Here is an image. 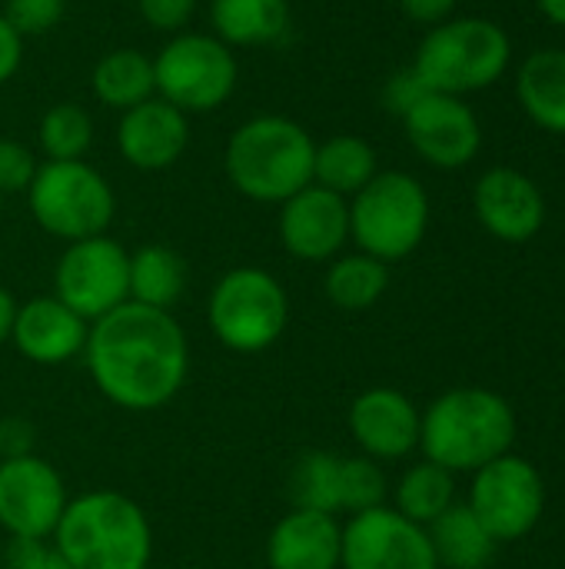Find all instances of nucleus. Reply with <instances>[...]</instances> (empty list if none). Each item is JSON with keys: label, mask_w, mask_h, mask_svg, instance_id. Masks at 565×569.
Instances as JSON below:
<instances>
[{"label": "nucleus", "mask_w": 565, "mask_h": 569, "mask_svg": "<svg viewBox=\"0 0 565 569\" xmlns=\"http://www.w3.org/2000/svg\"><path fill=\"white\" fill-rule=\"evenodd\" d=\"M403 127L413 150L440 170L466 167L483 147L480 117L463 97L430 90L403 113Z\"/></svg>", "instance_id": "nucleus-14"}, {"label": "nucleus", "mask_w": 565, "mask_h": 569, "mask_svg": "<svg viewBox=\"0 0 565 569\" xmlns=\"http://www.w3.org/2000/svg\"><path fill=\"white\" fill-rule=\"evenodd\" d=\"M393 510L403 513L406 520L420 523V527H430L436 517H443L453 503H456V483H453V473L423 460L416 467H410L396 490H393Z\"/></svg>", "instance_id": "nucleus-28"}, {"label": "nucleus", "mask_w": 565, "mask_h": 569, "mask_svg": "<svg viewBox=\"0 0 565 569\" xmlns=\"http://www.w3.org/2000/svg\"><path fill=\"white\" fill-rule=\"evenodd\" d=\"M213 37L233 47H266L290 30V0H213Z\"/></svg>", "instance_id": "nucleus-22"}, {"label": "nucleus", "mask_w": 565, "mask_h": 569, "mask_svg": "<svg viewBox=\"0 0 565 569\" xmlns=\"http://www.w3.org/2000/svg\"><path fill=\"white\" fill-rule=\"evenodd\" d=\"M403 13L413 20V23H426V27H436L443 20L453 17L456 10V0H400Z\"/></svg>", "instance_id": "nucleus-39"}, {"label": "nucleus", "mask_w": 565, "mask_h": 569, "mask_svg": "<svg viewBox=\"0 0 565 569\" xmlns=\"http://www.w3.org/2000/svg\"><path fill=\"white\" fill-rule=\"evenodd\" d=\"M186 260L167 243H147L130 253V300L157 310H173L186 290Z\"/></svg>", "instance_id": "nucleus-26"}, {"label": "nucleus", "mask_w": 565, "mask_h": 569, "mask_svg": "<svg viewBox=\"0 0 565 569\" xmlns=\"http://www.w3.org/2000/svg\"><path fill=\"white\" fill-rule=\"evenodd\" d=\"M33 453V430L23 420H0V460Z\"/></svg>", "instance_id": "nucleus-38"}, {"label": "nucleus", "mask_w": 565, "mask_h": 569, "mask_svg": "<svg viewBox=\"0 0 565 569\" xmlns=\"http://www.w3.org/2000/svg\"><path fill=\"white\" fill-rule=\"evenodd\" d=\"M350 240V200L316 183L280 203V243L293 260L326 263Z\"/></svg>", "instance_id": "nucleus-15"}, {"label": "nucleus", "mask_w": 565, "mask_h": 569, "mask_svg": "<svg viewBox=\"0 0 565 569\" xmlns=\"http://www.w3.org/2000/svg\"><path fill=\"white\" fill-rule=\"evenodd\" d=\"M13 317H17V300L10 290L0 287V347L10 343V330H13Z\"/></svg>", "instance_id": "nucleus-40"}, {"label": "nucleus", "mask_w": 565, "mask_h": 569, "mask_svg": "<svg viewBox=\"0 0 565 569\" xmlns=\"http://www.w3.org/2000/svg\"><path fill=\"white\" fill-rule=\"evenodd\" d=\"M50 543L70 569H150L153 560L150 517L120 490L73 497Z\"/></svg>", "instance_id": "nucleus-3"}, {"label": "nucleus", "mask_w": 565, "mask_h": 569, "mask_svg": "<svg viewBox=\"0 0 565 569\" xmlns=\"http://www.w3.org/2000/svg\"><path fill=\"white\" fill-rule=\"evenodd\" d=\"M87 333L90 323L50 293L17 303L10 343L23 360L37 367H63L83 353Z\"/></svg>", "instance_id": "nucleus-19"}, {"label": "nucleus", "mask_w": 565, "mask_h": 569, "mask_svg": "<svg viewBox=\"0 0 565 569\" xmlns=\"http://www.w3.org/2000/svg\"><path fill=\"white\" fill-rule=\"evenodd\" d=\"M386 493H390V483H386V473L376 460H370L363 453L343 457V467H340V507H343V513L356 517V513L386 507Z\"/></svg>", "instance_id": "nucleus-31"}, {"label": "nucleus", "mask_w": 565, "mask_h": 569, "mask_svg": "<svg viewBox=\"0 0 565 569\" xmlns=\"http://www.w3.org/2000/svg\"><path fill=\"white\" fill-rule=\"evenodd\" d=\"M90 90L93 97L110 107V110H130L150 97H157V77H153V57L133 50V47H120L103 53L93 63L90 73Z\"/></svg>", "instance_id": "nucleus-24"}, {"label": "nucleus", "mask_w": 565, "mask_h": 569, "mask_svg": "<svg viewBox=\"0 0 565 569\" xmlns=\"http://www.w3.org/2000/svg\"><path fill=\"white\" fill-rule=\"evenodd\" d=\"M516 97L536 127L565 137V50H533L519 67Z\"/></svg>", "instance_id": "nucleus-21"}, {"label": "nucleus", "mask_w": 565, "mask_h": 569, "mask_svg": "<svg viewBox=\"0 0 565 569\" xmlns=\"http://www.w3.org/2000/svg\"><path fill=\"white\" fill-rule=\"evenodd\" d=\"M83 360L93 387L130 413L167 407L190 377V343L180 320L133 300L90 323Z\"/></svg>", "instance_id": "nucleus-1"}, {"label": "nucleus", "mask_w": 565, "mask_h": 569, "mask_svg": "<svg viewBox=\"0 0 565 569\" xmlns=\"http://www.w3.org/2000/svg\"><path fill=\"white\" fill-rule=\"evenodd\" d=\"M340 467L343 457L326 450L303 453L290 470V503L296 510H316V513H343L340 507Z\"/></svg>", "instance_id": "nucleus-29"}, {"label": "nucleus", "mask_w": 565, "mask_h": 569, "mask_svg": "<svg viewBox=\"0 0 565 569\" xmlns=\"http://www.w3.org/2000/svg\"><path fill=\"white\" fill-rule=\"evenodd\" d=\"M343 527L330 513L290 510L266 537L270 569H340Z\"/></svg>", "instance_id": "nucleus-20"}, {"label": "nucleus", "mask_w": 565, "mask_h": 569, "mask_svg": "<svg viewBox=\"0 0 565 569\" xmlns=\"http://www.w3.org/2000/svg\"><path fill=\"white\" fill-rule=\"evenodd\" d=\"M37 227L63 243L100 237L117 217V193L87 160H47L27 187Z\"/></svg>", "instance_id": "nucleus-8"}, {"label": "nucleus", "mask_w": 565, "mask_h": 569, "mask_svg": "<svg viewBox=\"0 0 565 569\" xmlns=\"http://www.w3.org/2000/svg\"><path fill=\"white\" fill-rule=\"evenodd\" d=\"M67 483L37 453L0 460V533L7 540H50L63 510Z\"/></svg>", "instance_id": "nucleus-12"}, {"label": "nucleus", "mask_w": 565, "mask_h": 569, "mask_svg": "<svg viewBox=\"0 0 565 569\" xmlns=\"http://www.w3.org/2000/svg\"><path fill=\"white\" fill-rule=\"evenodd\" d=\"M0 567H3V540H0Z\"/></svg>", "instance_id": "nucleus-42"}, {"label": "nucleus", "mask_w": 565, "mask_h": 569, "mask_svg": "<svg viewBox=\"0 0 565 569\" xmlns=\"http://www.w3.org/2000/svg\"><path fill=\"white\" fill-rule=\"evenodd\" d=\"M53 297L87 323L130 300V250L107 233L73 240L53 267Z\"/></svg>", "instance_id": "nucleus-10"}, {"label": "nucleus", "mask_w": 565, "mask_h": 569, "mask_svg": "<svg viewBox=\"0 0 565 569\" xmlns=\"http://www.w3.org/2000/svg\"><path fill=\"white\" fill-rule=\"evenodd\" d=\"M390 287V263L370 257V253H340L330 260V270L323 277V293L336 310L363 313L383 300Z\"/></svg>", "instance_id": "nucleus-27"}, {"label": "nucleus", "mask_w": 565, "mask_h": 569, "mask_svg": "<svg viewBox=\"0 0 565 569\" xmlns=\"http://www.w3.org/2000/svg\"><path fill=\"white\" fill-rule=\"evenodd\" d=\"M423 93H430L426 83L416 77L413 67H406V70H400V73L390 77V83H386V90H383V103H386V110H393L396 117H403Z\"/></svg>", "instance_id": "nucleus-36"}, {"label": "nucleus", "mask_w": 565, "mask_h": 569, "mask_svg": "<svg viewBox=\"0 0 565 569\" xmlns=\"http://www.w3.org/2000/svg\"><path fill=\"white\" fill-rule=\"evenodd\" d=\"M20 60H23V37L0 13V83H7L20 70Z\"/></svg>", "instance_id": "nucleus-37"}, {"label": "nucleus", "mask_w": 565, "mask_h": 569, "mask_svg": "<svg viewBox=\"0 0 565 569\" xmlns=\"http://www.w3.org/2000/svg\"><path fill=\"white\" fill-rule=\"evenodd\" d=\"M47 160H83L93 143V120L80 103H53L37 127Z\"/></svg>", "instance_id": "nucleus-30"}, {"label": "nucleus", "mask_w": 565, "mask_h": 569, "mask_svg": "<svg viewBox=\"0 0 565 569\" xmlns=\"http://www.w3.org/2000/svg\"><path fill=\"white\" fill-rule=\"evenodd\" d=\"M290 323V297L263 267L226 270L206 300L210 333L233 353L270 350Z\"/></svg>", "instance_id": "nucleus-7"}, {"label": "nucleus", "mask_w": 565, "mask_h": 569, "mask_svg": "<svg viewBox=\"0 0 565 569\" xmlns=\"http://www.w3.org/2000/svg\"><path fill=\"white\" fill-rule=\"evenodd\" d=\"M157 97L176 110L210 113L223 107L240 80L236 53L213 33H176L153 57Z\"/></svg>", "instance_id": "nucleus-9"}, {"label": "nucleus", "mask_w": 565, "mask_h": 569, "mask_svg": "<svg viewBox=\"0 0 565 569\" xmlns=\"http://www.w3.org/2000/svg\"><path fill=\"white\" fill-rule=\"evenodd\" d=\"M140 17L163 33H180L196 10V0H137Z\"/></svg>", "instance_id": "nucleus-35"}, {"label": "nucleus", "mask_w": 565, "mask_h": 569, "mask_svg": "<svg viewBox=\"0 0 565 569\" xmlns=\"http://www.w3.org/2000/svg\"><path fill=\"white\" fill-rule=\"evenodd\" d=\"M37 157L27 143L0 137V193H27L37 177Z\"/></svg>", "instance_id": "nucleus-33"}, {"label": "nucleus", "mask_w": 565, "mask_h": 569, "mask_svg": "<svg viewBox=\"0 0 565 569\" xmlns=\"http://www.w3.org/2000/svg\"><path fill=\"white\" fill-rule=\"evenodd\" d=\"M430 197L423 183L403 170H380L356 197H350V240L360 253L383 263L406 260L426 237Z\"/></svg>", "instance_id": "nucleus-6"}, {"label": "nucleus", "mask_w": 565, "mask_h": 569, "mask_svg": "<svg viewBox=\"0 0 565 569\" xmlns=\"http://www.w3.org/2000/svg\"><path fill=\"white\" fill-rule=\"evenodd\" d=\"M426 533L440 569H486L496 557V540L466 503H453Z\"/></svg>", "instance_id": "nucleus-23"}, {"label": "nucleus", "mask_w": 565, "mask_h": 569, "mask_svg": "<svg viewBox=\"0 0 565 569\" xmlns=\"http://www.w3.org/2000/svg\"><path fill=\"white\" fill-rule=\"evenodd\" d=\"M536 3H539L543 17H549L553 23L565 27V0H536Z\"/></svg>", "instance_id": "nucleus-41"}, {"label": "nucleus", "mask_w": 565, "mask_h": 569, "mask_svg": "<svg viewBox=\"0 0 565 569\" xmlns=\"http://www.w3.org/2000/svg\"><path fill=\"white\" fill-rule=\"evenodd\" d=\"M473 207L486 233L503 243H526L546 223L543 190L513 167H493L476 180Z\"/></svg>", "instance_id": "nucleus-17"}, {"label": "nucleus", "mask_w": 565, "mask_h": 569, "mask_svg": "<svg viewBox=\"0 0 565 569\" xmlns=\"http://www.w3.org/2000/svg\"><path fill=\"white\" fill-rule=\"evenodd\" d=\"M190 147V117L167 103L163 97H150L130 110H123L117 123V150L137 170H167Z\"/></svg>", "instance_id": "nucleus-18"}, {"label": "nucleus", "mask_w": 565, "mask_h": 569, "mask_svg": "<svg viewBox=\"0 0 565 569\" xmlns=\"http://www.w3.org/2000/svg\"><path fill=\"white\" fill-rule=\"evenodd\" d=\"M420 417L423 413L406 393L393 387H370L350 403L346 423L363 457L390 463L420 447Z\"/></svg>", "instance_id": "nucleus-16"}, {"label": "nucleus", "mask_w": 565, "mask_h": 569, "mask_svg": "<svg viewBox=\"0 0 565 569\" xmlns=\"http://www.w3.org/2000/svg\"><path fill=\"white\" fill-rule=\"evenodd\" d=\"M496 543L523 540L536 530L546 510L543 473L526 457H500L473 473V490L466 503Z\"/></svg>", "instance_id": "nucleus-11"}, {"label": "nucleus", "mask_w": 565, "mask_h": 569, "mask_svg": "<svg viewBox=\"0 0 565 569\" xmlns=\"http://www.w3.org/2000/svg\"><path fill=\"white\" fill-rule=\"evenodd\" d=\"M340 569H440V563L426 527L393 507H376L343 527Z\"/></svg>", "instance_id": "nucleus-13"}, {"label": "nucleus", "mask_w": 565, "mask_h": 569, "mask_svg": "<svg viewBox=\"0 0 565 569\" xmlns=\"http://www.w3.org/2000/svg\"><path fill=\"white\" fill-rule=\"evenodd\" d=\"M380 173L376 150L370 140L356 133H340L323 143H316L313 153V183L323 190H333L340 197H356L373 177Z\"/></svg>", "instance_id": "nucleus-25"}, {"label": "nucleus", "mask_w": 565, "mask_h": 569, "mask_svg": "<svg viewBox=\"0 0 565 569\" xmlns=\"http://www.w3.org/2000/svg\"><path fill=\"white\" fill-rule=\"evenodd\" d=\"M63 13H67V0H7L3 3V17L23 40L50 33L63 20Z\"/></svg>", "instance_id": "nucleus-32"}, {"label": "nucleus", "mask_w": 565, "mask_h": 569, "mask_svg": "<svg viewBox=\"0 0 565 569\" xmlns=\"http://www.w3.org/2000/svg\"><path fill=\"white\" fill-rule=\"evenodd\" d=\"M516 410L486 387H460L436 397L420 417V450L450 473H476L509 453Z\"/></svg>", "instance_id": "nucleus-2"}, {"label": "nucleus", "mask_w": 565, "mask_h": 569, "mask_svg": "<svg viewBox=\"0 0 565 569\" xmlns=\"http://www.w3.org/2000/svg\"><path fill=\"white\" fill-rule=\"evenodd\" d=\"M513 60L506 30L486 17H450L423 37L413 70L426 90L463 97L493 87Z\"/></svg>", "instance_id": "nucleus-5"}, {"label": "nucleus", "mask_w": 565, "mask_h": 569, "mask_svg": "<svg viewBox=\"0 0 565 569\" xmlns=\"http://www.w3.org/2000/svg\"><path fill=\"white\" fill-rule=\"evenodd\" d=\"M7 569H70L50 540H10L3 547Z\"/></svg>", "instance_id": "nucleus-34"}, {"label": "nucleus", "mask_w": 565, "mask_h": 569, "mask_svg": "<svg viewBox=\"0 0 565 569\" xmlns=\"http://www.w3.org/2000/svg\"><path fill=\"white\" fill-rule=\"evenodd\" d=\"M316 140L280 113H260L240 123L223 153L226 180L253 203H283L313 183Z\"/></svg>", "instance_id": "nucleus-4"}]
</instances>
